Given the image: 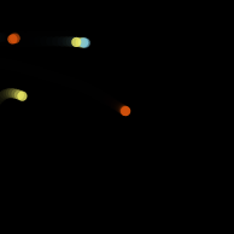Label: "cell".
Listing matches in <instances>:
<instances>
[{
  "label": "cell",
  "mask_w": 234,
  "mask_h": 234,
  "mask_svg": "<svg viewBox=\"0 0 234 234\" xmlns=\"http://www.w3.org/2000/svg\"><path fill=\"white\" fill-rule=\"evenodd\" d=\"M0 97L3 98H13V99H17L19 101H24L28 98V94H27L24 91H21V89H16V88H9L5 89L0 93Z\"/></svg>",
  "instance_id": "6da1fadb"
},
{
  "label": "cell",
  "mask_w": 234,
  "mask_h": 234,
  "mask_svg": "<svg viewBox=\"0 0 234 234\" xmlns=\"http://www.w3.org/2000/svg\"><path fill=\"white\" fill-rule=\"evenodd\" d=\"M21 40V36L18 34H16V33H13V34L9 35L7 36V42L11 43V45H16V43H18Z\"/></svg>",
  "instance_id": "7a4b0ae2"
},
{
  "label": "cell",
  "mask_w": 234,
  "mask_h": 234,
  "mask_svg": "<svg viewBox=\"0 0 234 234\" xmlns=\"http://www.w3.org/2000/svg\"><path fill=\"white\" fill-rule=\"evenodd\" d=\"M89 45H91V41H89L87 37H81L80 47H82V48H87V47H89Z\"/></svg>",
  "instance_id": "3957f363"
},
{
  "label": "cell",
  "mask_w": 234,
  "mask_h": 234,
  "mask_svg": "<svg viewBox=\"0 0 234 234\" xmlns=\"http://www.w3.org/2000/svg\"><path fill=\"white\" fill-rule=\"evenodd\" d=\"M121 115L122 116H129L130 115V109L128 106H122L121 108Z\"/></svg>",
  "instance_id": "277c9868"
},
{
  "label": "cell",
  "mask_w": 234,
  "mask_h": 234,
  "mask_svg": "<svg viewBox=\"0 0 234 234\" xmlns=\"http://www.w3.org/2000/svg\"><path fill=\"white\" fill-rule=\"evenodd\" d=\"M80 40H81V37H74L71 40V45L74 47H80Z\"/></svg>",
  "instance_id": "5b68a950"
}]
</instances>
